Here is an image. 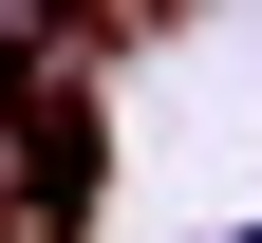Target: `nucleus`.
I'll list each match as a JSON object with an SVG mask.
<instances>
[{"label":"nucleus","instance_id":"f257e3e1","mask_svg":"<svg viewBox=\"0 0 262 243\" xmlns=\"http://www.w3.org/2000/svg\"><path fill=\"white\" fill-rule=\"evenodd\" d=\"M19 168H38V206H19V225H75V206H94V113H56V94H38V131H19Z\"/></svg>","mask_w":262,"mask_h":243}]
</instances>
